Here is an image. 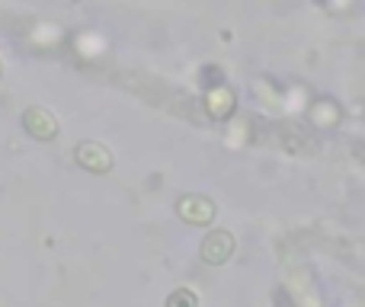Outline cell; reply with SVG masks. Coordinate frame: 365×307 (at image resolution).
Here are the masks:
<instances>
[{
    "instance_id": "cell-1",
    "label": "cell",
    "mask_w": 365,
    "mask_h": 307,
    "mask_svg": "<svg viewBox=\"0 0 365 307\" xmlns=\"http://www.w3.org/2000/svg\"><path fill=\"white\" fill-rule=\"evenodd\" d=\"M23 128L32 135V138H38V141H48V138H55V119H51L45 109H26V115H23Z\"/></svg>"
},
{
    "instance_id": "cell-2",
    "label": "cell",
    "mask_w": 365,
    "mask_h": 307,
    "mask_svg": "<svg viewBox=\"0 0 365 307\" xmlns=\"http://www.w3.org/2000/svg\"><path fill=\"white\" fill-rule=\"evenodd\" d=\"M231 253H234V237L225 234V231L208 234L205 244H202V256H205V263H225Z\"/></svg>"
},
{
    "instance_id": "cell-3",
    "label": "cell",
    "mask_w": 365,
    "mask_h": 307,
    "mask_svg": "<svg viewBox=\"0 0 365 307\" xmlns=\"http://www.w3.org/2000/svg\"><path fill=\"white\" fill-rule=\"evenodd\" d=\"M77 160H81L87 170H93V173H100V170H109V154L103 151V147H96V145H81V151H77Z\"/></svg>"
},
{
    "instance_id": "cell-4",
    "label": "cell",
    "mask_w": 365,
    "mask_h": 307,
    "mask_svg": "<svg viewBox=\"0 0 365 307\" xmlns=\"http://www.w3.org/2000/svg\"><path fill=\"white\" fill-rule=\"evenodd\" d=\"M167 307H199V301H195V295L189 288H177L167 298Z\"/></svg>"
}]
</instances>
